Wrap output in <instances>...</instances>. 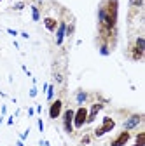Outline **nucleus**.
I'll use <instances>...</instances> for the list:
<instances>
[{"mask_svg":"<svg viewBox=\"0 0 145 146\" xmlns=\"http://www.w3.org/2000/svg\"><path fill=\"white\" fill-rule=\"evenodd\" d=\"M114 127H115V120L112 118V117H103V120H101V123L95 129V132H93V136L95 137H101V136H105V134H108L110 131H114Z\"/></svg>","mask_w":145,"mask_h":146,"instance_id":"obj_1","label":"nucleus"},{"mask_svg":"<svg viewBox=\"0 0 145 146\" xmlns=\"http://www.w3.org/2000/svg\"><path fill=\"white\" fill-rule=\"evenodd\" d=\"M86 120H87V106L81 104L75 111H74V131H79L86 125Z\"/></svg>","mask_w":145,"mask_h":146,"instance_id":"obj_2","label":"nucleus"},{"mask_svg":"<svg viewBox=\"0 0 145 146\" xmlns=\"http://www.w3.org/2000/svg\"><path fill=\"white\" fill-rule=\"evenodd\" d=\"M145 54V38L143 36H136L135 44L131 45V59L133 61H142Z\"/></svg>","mask_w":145,"mask_h":146,"instance_id":"obj_3","label":"nucleus"},{"mask_svg":"<svg viewBox=\"0 0 145 146\" xmlns=\"http://www.w3.org/2000/svg\"><path fill=\"white\" fill-rule=\"evenodd\" d=\"M74 111L75 110H72V108H66L65 111H63V115H61V120H63V131L66 132V134H74L75 131H74Z\"/></svg>","mask_w":145,"mask_h":146,"instance_id":"obj_4","label":"nucleus"},{"mask_svg":"<svg viewBox=\"0 0 145 146\" xmlns=\"http://www.w3.org/2000/svg\"><path fill=\"white\" fill-rule=\"evenodd\" d=\"M142 122H143V115L142 113H131V115H128V118L122 122V127H124V131H130L131 132V131L136 129Z\"/></svg>","mask_w":145,"mask_h":146,"instance_id":"obj_5","label":"nucleus"},{"mask_svg":"<svg viewBox=\"0 0 145 146\" xmlns=\"http://www.w3.org/2000/svg\"><path fill=\"white\" fill-rule=\"evenodd\" d=\"M103 108H105V101H95L91 106L87 108V120H86V123H93L96 120L98 113L101 111Z\"/></svg>","mask_w":145,"mask_h":146,"instance_id":"obj_6","label":"nucleus"},{"mask_svg":"<svg viewBox=\"0 0 145 146\" xmlns=\"http://www.w3.org/2000/svg\"><path fill=\"white\" fill-rule=\"evenodd\" d=\"M63 113V99L58 98V99H52L51 101V106H49V118L51 120H56L60 118Z\"/></svg>","mask_w":145,"mask_h":146,"instance_id":"obj_7","label":"nucleus"},{"mask_svg":"<svg viewBox=\"0 0 145 146\" xmlns=\"http://www.w3.org/2000/svg\"><path fill=\"white\" fill-rule=\"evenodd\" d=\"M58 23H60V17L58 16H51V14L46 12V16H44V26H46L47 31L54 33V31H56V28H58Z\"/></svg>","mask_w":145,"mask_h":146,"instance_id":"obj_8","label":"nucleus"},{"mask_svg":"<svg viewBox=\"0 0 145 146\" xmlns=\"http://www.w3.org/2000/svg\"><path fill=\"white\" fill-rule=\"evenodd\" d=\"M65 31H66V19H63V17H60V23H58V28H56V38H54V42H56V45H61L63 40H65Z\"/></svg>","mask_w":145,"mask_h":146,"instance_id":"obj_9","label":"nucleus"},{"mask_svg":"<svg viewBox=\"0 0 145 146\" xmlns=\"http://www.w3.org/2000/svg\"><path fill=\"white\" fill-rule=\"evenodd\" d=\"M130 139H131V132L130 131H122L121 134H117V137H114L110 141V146H126L130 143Z\"/></svg>","mask_w":145,"mask_h":146,"instance_id":"obj_10","label":"nucleus"},{"mask_svg":"<svg viewBox=\"0 0 145 146\" xmlns=\"http://www.w3.org/2000/svg\"><path fill=\"white\" fill-rule=\"evenodd\" d=\"M89 99H91V94L86 92V90L79 89L77 92H75V101H77V104H79V106H81V104H84V103H87Z\"/></svg>","mask_w":145,"mask_h":146,"instance_id":"obj_11","label":"nucleus"},{"mask_svg":"<svg viewBox=\"0 0 145 146\" xmlns=\"http://www.w3.org/2000/svg\"><path fill=\"white\" fill-rule=\"evenodd\" d=\"M75 31V19L72 17L70 21H66V31H65V36H72Z\"/></svg>","mask_w":145,"mask_h":146,"instance_id":"obj_12","label":"nucleus"},{"mask_svg":"<svg viewBox=\"0 0 145 146\" xmlns=\"http://www.w3.org/2000/svg\"><path fill=\"white\" fill-rule=\"evenodd\" d=\"M135 144H140V146H145V132L140 131L136 136H135Z\"/></svg>","mask_w":145,"mask_h":146,"instance_id":"obj_13","label":"nucleus"},{"mask_svg":"<svg viewBox=\"0 0 145 146\" xmlns=\"http://www.w3.org/2000/svg\"><path fill=\"white\" fill-rule=\"evenodd\" d=\"M32 17H33V21H40V9L33 4H32Z\"/></svg>","mask_w":145,"mask_h":146,"instance_id":"obj_14","label":"nucleus"},{"mask_svg":"<svg viewBox=\"0 0 145 146\" xmlns=\"http://www.w3.org/2000/svg\"><path fill=\"white\" fill-rule=\"evenodd\" d=\"M91 139H93V134H89V132H86L82 137H81V146H86V144H89V143H91Z\"/></svg>","mask_w":145,"mask_h":146,"instance_id":"obj_15","label":"nucleus"},{"mask_svg":"<svg viewBox=\"0 0 145 146\" xmlns=\"http://www.w3.org/2000/svg\"><path fill=\"white\" fill-rule=\"evenodd\" d=\"M130 7H131V9L140 11V9L143 7V0H130Z\"/></svg>","mask_w":145,"mask_h":146,"instance_id":"obj_16","label":"nucleus"},{"mask_svg":"<svg viewBox=\"0 0 145 146\" xmlns=\"http://www.w3.org/2000/svg\"><path fill=\"white\" fill-rule=\"evenodd\" d=\"M46 92H47V101H52L54 99V85H47Z\"/></svg>","mask_w":145,"mask_h":146,"instance_id":"obj_17","label":"nucleus"},{"mask_svg":"<svg viewBox=\"0 0 145 146\" xmlns=\"http://www.w3.org/2000/svg\"><path fill=\"white\" fill-rule=\"evenodd\" d=\"M100 54H101V56H108V54H110L108 44H101V45H100Z\"/></svg>","mask_w":145,"mask_h":146,"instance_id":"obj_18","label":"nucleus"},{"mask_svg":"<svg viewBox=\"0 0 145 146\" xmlns=\"http://www.w3.org/2000/svg\"><path fill=\"white\" fill-rule=\"evenodd\" d=\"M54 80H56V84H63L65 82V78H63V75L60 71H54Z\"/></svg>","mask_w":145,"mask_h":146,"instance_id":"obj_19","label":"nucleus"},{"mask_svg":"<svg viewBox=\"0 0 145 146\" xmlns=\"http://www.w3.org/2000/svg\"><path fill=\"white\" fill-rule=\"evenodd\" d=\"M23 7H25V2H17V4H14V9H16V11H21Z\"/></svg>","mask_w":145,"mask_h":146,"instance_id":"obj_20","label":"nucleus"},{"mask_svg":"<svg viewBox=\"0 0 145 146\" xmlns=\"http://www.w3.org/2000/svg\"><path fill=\"white\" fill-rule=\"evenodd\" d=\"M35 96H37V87L33 85V87L30 89V98H35Z\"/></svg>","mask_w":145,"mask_h":146,"instance_id":"obj_21","label":"nucleus"},{"mask_svg":"<svg viewBox=\"0 0 145 146\" xmlns=\"http://www.w3.org/2000/svg\"><path fill=\"white\" fill-rule=\"evenodd\" d=\"M37 125H39V131H40V132H44V122H42V118H39V120H37Z\"/></svg>","mask_w":145,"mask_h":146,"instance_id":"obj_22","label":"nucleus"},{"mask_svg":"<svg viewBox=\"0 0 145 146\" xmlns=\"http://www.w3.org/2000/svg\"><path fill=\"white\" fill-rule=\"evenodd\" d=\"M28 134H30V129H26V131H25V132L21 134V141H25V139L28 137Z\"/></svg>","mask_w":145,"mask_h":146,"instance_id":"obj_23","label":"nucleus"},{"mask_svg":"<svg viewBox=\"0 0 145 146\" xmlns=\"http://www.w3.org/2000/svg\"><path fill=\"white\" fill-rule=\"evenodd\" d=\"M44 4V0H33V5H37V7H40Z\"/></svg>","mask_w":145,"mask_h":146,"instance_id":"obj_24","label":"nucleus"},{"mask_svg":"<svg viewBox=\"0 0 145 146\" xmlns=\"http://www.w3.org/2000/svg\"><path fill=\"white\" fill-rule=\"evenodd\" d=\"M9 31V35H12V36H17V31L16 30H7Z\"/></svg>","mask_w":145,"mask_h":146,"instance_id":"obj_25","label":"nucleus"},{"mask_svg":"<svg viewBox=\"0 0 145 146\" xmlns=\"http://www.w3.org/2000/svg\"><path fill=\"white\" fill-rule=\"evenodd\" d=\"M14 123V117H9V120H7V125H12Z\"/></svg>","mask_w":145,"mask_h":146,"instance_id":"obj_26","label":"nucleus"},{"mask_svg":"<svg viewBox=\"0 0 145 146\" xmlns=\"http://www.w3.org/2000/svg\"><path fill=\"white\" fill-rule=\"evenodd\" d=\"M16 144H17V146H25V144H23V141H21V139H19V141H17V143H16Z\"/></svg>","mask_w":145,"mask_h":146,"instance_id":"obj_27","label":"nucleus"},{"mask_svg":"<svg viewBox=\"0 0 145 146\" xmlns=\"http://www.w3.org/2000/svg\"><path fill=\"white\" fill-rule=\"evenodd\" d=\"M2 122H4V115H2V117H0V123H2Z\"/></svg>","mask_w":145,"mask_h":146,"instance_id":"obj_28","label":"nucleus"},{"mask_svg":"<svg viewBox=\"0 0 145 146\" xmlns=\"http://www.w3.org/2000/svg\"><path fill=\"white\" fill-rule=\"evenodd\" d=\"M0 2H2V0H0Z\"/></svg>","mask_w":145,"mask_h":146,"instance_id":"obj_29","label":"nucleus"}]
</instances>
